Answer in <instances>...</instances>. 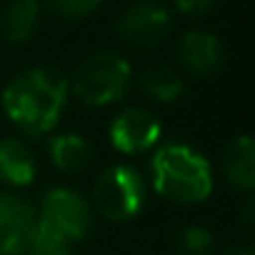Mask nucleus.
I'll list each match as a JSON object with an SVG mask.
<instances>
[{
	"label": "nucleus",
	"mask_w": 255,
	"mask_h": 255,
	"mask_svg": "<svg viewBox=\"0 0 255 255\" xmlns=\"http://www.w3.org/2000/svg\"><path fill=\"white\" fill-rule=\"evenodd\" d=\"M68 103V78L53 68H28L3 90V110L20 133L40 138L58 125Z\"/></svg>",
	"instance_id": "f257e3e1"
},
{
	"label": "nucleus",
	"mask_w": 255,
	"mask_h": 255,
	"mask_svg": "<svg viewBox=\"0 0 255 255\" xmlns=\"http://www.w3.org/2000/svg\"><path fill=\"white\" fill-rule=\"evenodd\" d=\"M150 168L155 193L165 200H173L178 205H195L213 193L210 163L190 145L170 143L158 148Z\"/></svg>",
	"instance_id": "f03ea898"
},
{
	"label": "nucleus",
	"mask_w": 255,
	"mask_h": 255,
	"mask_svg": "<svg viewBox=\"0 0 255 255\" xmlns=\"http://www.w3.org/2000/svg\"><path fill=\"white\" fill-rule=\"evenodd\" d=\"M35 208L13 193H0V255H23L35 233Z\"/></svg>",
	"instance_id": "6e6552de"
},
{
	"label": "nucleus",
	"mask_w": 255,
	"mask_h": 255,
	"mask_svg": "<svg viewBox=\"0 0 255 255\" xmlns=\"http://www.w3.org/2000/svg\"><path fill=\"white\" fill-rule=\"evenodd\" d=\"M118 35L135 48H155L170 30V10L155 0H140L118 20Z\"/></svg>",
	"instance_id": "423d86ee"
},
{
	"label": "nucleus",
	"mask_w": 255,
	"mask_h": 255,
	"mask_svg": "<svg viewBox=\"0 0 255 255\" xmlns=\"http://www.w3.org/2000/svg\"><path fill=\"white\" fill-rule=\"evenodd\" d=\"M35 173H38V160L23 140L18 138L0 140V180L13 188H28L35 180Z\"/></svg>",
	"instance_id": "9d476101"
},
{
	"label": "nucleus",
	"mask_w": 255,
	"mask_h": 255,
	"mask_svg": "<svg viewBox=\"0 0 255 255\" xmlns=\"http://www.w3.org/2000/svg\"><path fill=\"white\" fill-rule=\"evenodd\" d=\"M178 53H180L183 68L193 75H213L225 60L223 43L213 33H205V30L185 33L180 38Z\"/></svg>",
	"instance_id": "1a4fd4ad"
},
{
	"label": "nucleus",
	"mask_w": 255,
	"mask_h": 255,
	"mask_svg": "<svg viewBox=\"0 0 255 255\" xmlns=\"http://www.w3.org/2000/svg\"><path fill=\"white\" fill-rule=\"evenodd\" d=\"M163 128L150 110L128 108L110 123V143L123 155H138L160 140Z\"/></svg>",
	"instance_id": "0eeeda50"
},
{
	"label": "nucleus",
	"mask_w": 255,
	"mask_h": 255,
	"mask_svg": "<svg viewBox=\"0 0 255 255\" xmlns=\"http://www.w3.org/2000/svg\"><path fill=\"white\" fill-rule=\"evenodd\" d=\"M23 255H70V243L35 225V233L28 240Z\"/></svg>",
	"instance_id": "dca6fc26"
},
{
	"label": "nucleus",
	"mask_w": 255,
	"mask_h": 255,
	"mask_svg": "<svg viewBox=\"0 0 255 255\" xmlns=\"http://www.w3.org/2000/svg\"><path fill=\"white\" fill-rule=\"evenodd\" d=\"M140 88H143V93H145L150 100H155V103H160V105L178 103V100L183 98V93H185L183 78H180L175 70L165 68V65H155V68L145 70V73L140 75Z\"/></svg>",
	"instance_id": "4468645a"
},
{
	"label": "nucleus",
	"mask_w": 255,
	"mask_h": 255,
	"mask_svg": "<svg viewBox=\"0 0 255 255\" xmlns=\"http://www.w3.org/2000/svg\"><path fill=\"white\" fill-rule=\"evenodd\" d=\"M48 150H50L53 165L60 173H83L93 160L90 143L83 135H75V133L53 135L50 143H48Z\"/></svg>",
	"instance_id": "ddd939ff"
},
{
	"label": "nucleus",
	"mask_w": 255,
	"mask_h": 255,
	"mask_svg": "<svg viewBox=\"0 0 255 255\" xmlns=\"http://www.w3.org/2000/svg\"><path fill=\"white\" fill-rule=\"evenodd\" d=\"M225 180L238 190H253L255 185V143L250 135H238L228 143L220 160Z\"/></svg>",
	"instance_id": "9b49d317"
},
{
	"label": "nucleus",
	"mask_w": 255,
	"mask_h": 255,
	"mask_svg": "<svg viewBox=\"0 0 255 255\" xmlns=\"http://www.w3.org/2000/svg\"><path fill=\"white\" fill-rule=\"evenodd\" d=\"M43 3L48 10H53L60 18L80 20V18H88L90 13H95L103 0H43Z\"/></svg>",
	"instance_id": "f3484780"
},
{
	"label": "nucleus",
	"mask_w": 255,
	"mask_h": 255,
	"mask_svg": "<svg viewBox=\"0 0 255 255\" xmlns=\"http://www.w3.org/2000/svg\"><path fill=\"white\" fill-rule=\"evenodd\" d=\"M40 23V5L38 0H13L3 10L0 18V30H3L8 43H25L35 35Z\"/></svg>",
	"instance_id": "f8f14e48"
},
{
	"label": "nucleus",
	"mask_w": 255,
	"mask_h": 255,
	"mask_svg": "<svg viewBox=\"0 0 255 255\" xmlns=\"http://www.w3.org/2000/svg\"><path fill=\"white\" fill-rule=\"evenodd\" d=\"M130 65L113 50L88 55L73 78V90L80 103L90 108H105L118 103L130 88Z\"/></svg>",
	"instance_id": "7ed1b4c3"
},
{
	"label": "nucleus",
	"mask_w": 255,
	"mask_h": 255,
	"mask_svg": "<svg viewBox=\"0 0 255 255\" xmlns=\"http://www.w3.org/2000/svg\"><path fill=\"white\" fill-rule=\"evenodd\" d=\"M253 215H255V203L248 198V203H245V208H243V220H245V228H248V230H253V228H255Z\"/></svg>",
	"instance_id": "6ab92c4d"
},
{
	"label": "nucleus",
	"mask_w": 255,
	"mask_h": 255,
	"mask_svg": "<svg viewBox=\"0 0 255 255\" xmlns=\"http://www.w3.org/2000/svg\"><path fill=\"white\" fill-rule=\"evenodd\" d=\"M228 255H255V253H253V248H235V250H230Z\"/></svg>",
	"instance_id": "aec40b11"
},
{
	"label": "nucleus",
	"mask_w": 255,
	"mask_h": 255,
	"mask_svg": "<svg viewBox=\"0 0 255 255\" xmlns=\"http://www.w3.org/2000/svg\"><path fill=\"white\" fill-rule=\"evenodd\" d=\"M175 248L180 255H213L215 250V235L208 228L188 225L178 233Z\"/></svg>",
	"instance_id": "2eb2a0df"
},
{
	"label": "nucleus",
	"mask_w": 255,
	"mask_h": 255,
	"mask_svg": "<svg viewBox=\"0 0 255 255\" xmlns=\"http://www.w3.org/2000/svg\"><path fill=\"white\" fill-rule=\"evenodd\" d=\"M175 8L188 15V18H200V15H208L213 8H215V0H173Z\"/></svg>",
	"instance_id": "a211bd4d"
},
{
	"label": "nucleus",
	"mask_w": 255,
	"mask_h": 255,
	"mask_svg": "<svg viewBox=\"0 0 255 255\" xmlns=\"http://www.w3.org/2000/svg\"><path fill=\"white\" fill-rule=\"evenodd\" d=\"M35 225L73 245L93 230V208L78 190L60 185L43 195Z\"/></svg>",
	"instance_id": "39448f33"
},
{
	"label": "nucleus",
	"mask_w": 255,
	"mask_h": 255,
	"mask_svg": "<svg viewBox=\"0 0 255 255\" xmlns=\"http://www.w3.org/2000/svg\"><path fill=\"white\" fill-rule=\"evenodd\" d=\"M148 198L143 175L133 165H110L93 183L95 208L110 220H130L135 218Z\"/></svg>",
	"instance_id": "20e7f679"
}]
</instances>
